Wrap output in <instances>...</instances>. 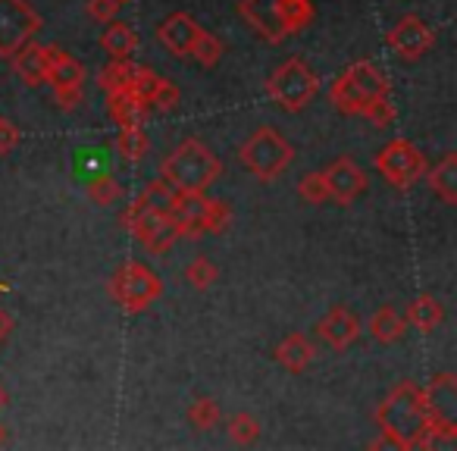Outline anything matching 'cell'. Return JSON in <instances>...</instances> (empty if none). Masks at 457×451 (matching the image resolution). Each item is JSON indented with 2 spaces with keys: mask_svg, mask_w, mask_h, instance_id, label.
Returning <instances> with one entry per match:
<instances>
[{
  "mask_svg": "<svg viewBox=\"0 0 457 451\" xmlns=\"http://www.w3.org/2000/svg\"><path fill=\"white\" fill-rule=\"evenodd\" d=\"M376 423L392 448H429L436 442H451L432 423L423 388L417 382H398L376 407Z\"/></svg>",
  "mask_w": 457,
  "mask_h": 451,
  "instance_id": "cell-1",
  "label": "cell"
},
{
  "mask_svg": "<svg viewBox=\"0 0 457 451\" xmlns=\"http://www.w3.org/2000/svg\"><path fill=\"white\" fill-rule=\"evenodd\" d=\"M329 104L345 116H363L376 126H392L395 104L388 97V79L370 60L351 63L342 76L332 82Z\"/></svg>",
  "mask_w": 457,
  "mask_h": 451,
  "instance_id": "cell-2",
  "label": "cell"
},
{
  "mask_svg": "<svg viewBox=\"0 0 457 451\" xmlns=\"http://www.w3.org/2000/svg\"><path fill=\"white\" fill-rule=\"evenodd\" d=\"M220 157L197 138H185L160 163V179L170 182L179 195H204L220 179Z\"/></svg>",
  "mask_w": 457,
  "mask_h": 451,
  "instance_id": "cell-3",
  "label": "cell"
},
{
  "mask_svg": "<svg viewBox=\"0 0 457 451\" xmlns=\"http://www.w3.org/2000/svg\"><path fill=\"white\" fill-rule=\"evenodd\" d=\"M238 160L251 176H257L261 182H273L295 163V147L279 129L261 126L238 145Z\"/></svg>",
  "mask_w": 457,
  "mask_h": 451,
  "instance_id": "cell-4",
  "label": "cell"
},
{
  "mask_svg": "<svg viewBox=\"0 0 457 451\" xmlns=\"http://www.w3.org/2000/svg\"><path fill=\"white\" fill-rule=\"evenodd\" d=\"M107 292L126 313H141L163 295V282H160V276L151 267H145L138 261H129L110 276Z\"/></svg>",
  "mask_w": 457,
  "mask_h": 451,
  "instance_id": "cell-5",
  "label": "cell"
},
{
  "mask_svg": "<svg viewBox=\"0 0 457 451\" xmlns=\"http://www.w3.org/2000/svg\"><path fill=\"white\" fill-rule=\"evenodd\" d=\"M267 91L273 104H279L286 113H301L320 95V76L301 57H292L273 72Z\"/></svg>",
  "mask_w": 457,
  "mask_h": 451,
  "instance_id": "cell-6",
  "label": "cell"
},
{
  "mask_svg": "<svg viewBox=\"0 0 457 451\" xmlns=\"http://www.w3.org/2000/svg\"><path fill=\"white\" fill-rule=\"evenodd\" d=\"M376 172H379L392 188L407 191L426 176V157L413 141L395 138L376 154Z\"/></svg>",
  "mask_w": 457,
  "mask_h": 451,
  "instance_id": "cell-7",
  "label": "cell"
},
{
  "mask_svg": "<svg viewBox=\"0 0 457 451\" xmlns=\"http://www.w3.org/2000/svg\"><path fill=\"white\" fill-rule=\"evenodd\" d=\"M122 226H126L151 255H163V251H170L172 245L179 242V226L172 222V216L147 210L145 204H138V201H132L122 210Z\"/></svg>",
  "mask_w": 457,
  "mask_h": 451,
  "instance_id": "cell-8",
  "label": "cell"
},
{
  "mask_svg": "<svg viewBox=\"0 0 457 451\" xmlns=\"http://www.w3.org/2000/svg\"><path fill=\"white\" fill-rule=\"evenodd\" d=\"M41 29V16L29 0H0V60H10Z\"/></svg>",
  "mask_w": 457,
  "mask_h": 451,
  "instance_id": "cell-9",
  "label": "cell"
},
{
  "mask_svg": "<svg viewBox=\"0 0 457 451\" xmlns=\"http://www.w3.org/2000/svg\"><path fill=\"white\" fill-rule=\"evenodd\" d=\"M54 91V101L63 110H72L76 104H82L85 95V66L76 57H70L66 51L51 45V66H47V82Z\"/></svg>",
  "mask_w": 457,
  "mask_h": 451,
  "instance_id": "cell-10",
  "label": "cell"
},
{
  "mask_svg": "<svg viewBox=\"0 0 457 451\" xmlns=\"http://www.w3.org/2000/svg\"><path fill=\"white\" fill-rule=\"evenodd\" d=\"M426 411H429L432 423L454 442L457 438V382L451 373L432 376V382L423 388Z\"/></svg>",
  "mask_w": 457,
  "mask_h": 451,
  "instance_id": "cell-11",
  "label": "cell"
},
{
  "mask_svg": "<svg viewBox=\"0 0 457 451\" xmlns=\"http://www.w3.org/2000/svg\"><path fill=\"white\" fill-rule=\"evenodd\" d=\"M238 13L270 45H279V41L292 38L288 35L286 4L282 0H238Z\"/></svg>",
  "mask_w": 457,
  "mask_h": 451,
  "instance_id": "cell-12",
  "label": "cell"
},
{
  "mask_svg": "<svg viewBox=\"0 0 457 451\" xmlns=\"http://www.w3.org/2000/svg\"><path fill=\"white\" fill-rule=\"evenodd\" d=\"M386 41L401 60H411L413 63V60H420L423 54L432 51V45H436V32H432L420 16H404V20H398L392 29H388Z\"/></svg>",
  "mask_w": 457,
  "mask_h": 451,
  "instance_id": "cell-13",
  "label": "cell"
},
{
  "mask_svg": "<svg viewBox=\"0 0 457 451\" xmlns=\"http://www.w3.org/2000/svg\"><path fill=\"white\" fill-rule=\"evenodd\" d=\"M323 179H326V188H329V197L336 204H342V207H348L351 201H357V197L370 188L367 172H363L351 157L332 160V163L323 170Z\"/></svg>",
  "mask_w": 457,
  "mask_h": 451,
  "instance_id": "cell-14",
  "label": "cell"
},
{
  "mask_svg": "<svg viewBox=\"0 0 457 451\" xmlns=\"http://www.w3.org/2000/svg\"><path fill=\"white\" fill-rule=\"evenodd\" d=\"M361 317H357L354 311H351L348 305H332L329 311L323 313V320H320L317 326H313V332H317V338L323 345H329L332 351H345L351 348V345L357 342V336H361Z\"/></svg>",
  "mask_w": 457,
  "mask_h": 451,
  "instance_id": "cell-15",
  "label": "cell"
},
{
  "mask_svg": "<svg viewBox=\"0 0 457 451\" xmlns=\"http://www.w3.org/2000/svg\"><path fill=\"white\" fill-rule=\"evenodd\" d=\"M197 32H201V26H197V22L191 20L188 13H170L157 26L160 45H163L166 51L172 54V57H188L191 41L197 38Z\"/></svg>",
  "mask_w": 457,
  "mask_h": 451,
  "instance_id": "cell-16",
  "label": "cell"
},
{
  "mask_svg": "<svg viewBox=\"0 0 457 451\" xmlns=\"http://www.w3.org/2000/svg\"><path fill=\"white\" fill-rule=\"evenodd\" d=\"M13 72L29 85V88H38L47 82V66H51V45H22L13 54Z\"/></svg>",
  "mask_w": 457,
  "mask_h": 451,
  "instance_id": "cell-17",
  "label": "cell"
},
{
  "mask_svg": "<svg viewBox=\"0 0 457 451\" xmlns=\"http://www.w3.org/2000/svg\"><path fill=\"white\" fill-rule=\"evenodd\" d=\"M276 361L288 370V373H304L313 363V345L304 332H288L279 345H276Z\"/></svg>",
  "mask_w": 457,
  "mask_h": 451,
  "instance_id": "cell-18",
  "label": "cell"
},
{
  "mask_svg": "<svg viewBox=\"0 0 457 451\" xmlns=\"http://www.w3.org/2000/svg\"><path fill=\"white\" fill-rule=\"evenodd\" d=\"M107 107L110 116L120 122V129H141L147 120V104L141 97H135L132 91H116V95H107Z\"/></svg>",
  "mask_w": 457,
  "mask_h": 451,
  "instance_id": "cell-19",
  "label": "cell"
},
{
  "mask_svg": "<svg viewBox=\"0 0 457 451\" xmlns=\"http://www.w3.org/2000/svg\"><path fill=\"white\" fill-rule=\"evenodd\" d=\"M426 182H429V191L438 197V201L454 207L457 204V154H445V157L432 166Z\"/></svg>",
  "mask_w": 457,
  "mask_h": 451,
  "instance_id": "cell-20",
  "label": "cell"
},
{
  "mask_svg": "<svg viewBox=\"0 0 457 451\" xmlns=\"http://www.w3.org/2000/svg\"><path fill=\"white\" fill-rule=\"evenodd\" d=\"M101 47L113 60H129L138 47V35L129 22H107V29L101 32Z\"/></svg>",
  "mask_w": 457,
  "mask_h": 451,
  "instance_id": "cell-21",
  "label": "cell"
},
{
  "mask_svg": "<svg viewBox=\"0 0 457 451\" xmlns=\"http://www.w3.org/2000/svg\"><path fill=\"white\" fill-rule=\"evenodd\" d=\"M407 323L413 326V330L420 332H432L442 326L445 320V305L436 298V295H420L417 301H413L411 307H407Z\"/></svg>",
  "mask_w": 457,
  "mask_h": 451,
  "instance_id": "cell-22",
  "label": "cell"
},
{
  "mask_svg": "<svg viewBox=\"0 0 457 451\" xmlns=\"http://www.w3.org/2000/svg\"><path fill=\"white\" fill-rule=\"evenodd\" d=\"M370 336L376 338V342H382V345H392V342H398L401 336H404V330H407V320L401 317L398 311H395L392 305H386V307H379V311L370 317Z\"/></svg>",
  "mask_w": 457,
  "mask_h": 451,
  "instance_id": "cell-23",
  "label": "cell"
},
{
  "mask_svg": "<svg viewBox=\"0 0 457 451\" xmlns=\"http://www.w3.org/2000/svg\"><path fill=\"white\" fill-rule=\"evenodd\" d=\"M135 201L145 204L147 210H157V213H172V207L179 201V191L170 182H163V179H154V182L145 185V191Z\"/></svg>",
  "mask_w": 457,
  "mask_h": 451,
  "instance_id": "cell-24",
  "label": "cell"
},
{
  "mask_svg": "<svg viewBox=\"0 0 457 451\" xmlns=\"http://www.w3.org/2000/svg\"><path fill=\"white\" fill-rule=\"evenodd\" d=\"M85 191H88L91 201L101 204V207H110V204H116L122 197V185L116 182L110 170H104V172H97V176L85 179Z\"/></svg>",
  "mask_w": 457,
  "mask_h": 451,
  "instance_id": "cell-25",
  "label": "cell"
},
{
  "mask_svg": "<svg viewBox=\"0 0 457 451\" xmlns=\"http://www.w3.org/2000/svg\"><path fill=\"white\" fill-rule=\"evenodd\" d=\"M132 76H135V63H129V60H113V63L101 70L97 82H101L104 95H116V91L132 88Z\"/></svg>",
  "mask_w": 457,
  "mask_h": 451,
  "instance_id": "cell-26",
  "label": "cell"
},
{
  "mask_svg": "<svg viewBox=\"0 0 457 451\" xmlns=\"http://www.w3.org/2000/svg\"><path fill=\"white\" fill-rule=\"evenodd\" d=\"M188 57H195L204 70H213V66L222 60V41L216 38V35H210V32H204V29H201V32H197V38L191 41Z\"/></svg>",
  "mask_w": 457,
  "mask_h": 451,
  "instance_id": "cell-27",
  "label": "cell"
},
{
  "mask_svg": "<svg viewBox=\"0 0 457 451\" xmlns=\"http://www.w3.org/2000/svg\"><path fill=\"white\" fill-rule=\"evenodd\" d=\"M228 438L236 445H254L261 438V420L248 411L236 413V417L228 420Z\"/></svg>",
  "mask_w": 457,
  "mask_h": 451,
  "instance_id": "cell-28",
  "label": "cell"
},
{
  "mask_svg": "<svg viewBox=\"0 0 457 451\" xmlns=\"http://www.w3.org/2000/svg\"><path fill=\"white\" fill-rule=\"evenodd\" d=\"M116 154H120L122 160H141L147 154V135L141 132V129H120V135H116Z\"/></svg>",
  "mask_w": 457,
  "mask_h": 451,
  "instance_id": "cell-29",
  "label": "cell"
},
{
  "mask_svg": "<svg viewBox=\"0 0 457 451\" xmlns=\"http://www.w3.org/2000/svg\"><path fill=\"white\" fill-rule=\"evenodd\" d=\"M220 417H222V411H220V405H216L213 398H197L195 405L188 407V423L195 426V430H201V432L213 430V426L220 423Z\"/></svg>",
  "mask_w": 457,
  "mask_h": 451,
  "instance_id": "cell-30",
  "label": "cell"
},
{
  "mask_svg": "<svg viewBox=\"0 0 457 451\" xmlns=\"http://www.w3.org/2000/svg\"><path fill=\"white\" fill-rule=\"evenodd\" d=\"M216 276H220V270H216V263L210 261V257H195V261L185 267V280H188L197 292H207L216 282Z\"/></svg>",
  "mask_w": 457,
  "mask_h": 451,
  "instance_id": "cell-31",
  "label": "cell"
},
{
  "mask_svg": "<svg viewBox=\"0 0 457 451\" xmlns=\"http://www.w3.org/2000/svg\"><path fill=\"white\" fill-rule=\"evenodd\" d=\"M228 222H232V210H228V204L216 201V197H207V204H204V230L213 232V236H220V232H226Z\"/></svg>",
  "mask_w": 457,
  "mask_h": 451,
  "instance_id": "cell-32",
  "label": "cell"
},
{
  "mask_svg": "<svg viewBox=\"0 0 457 451\" xmlns=\"http://www.w3.org/2000/svg\"><path fill=\"white\" fill-rule=\"evenodd\" d=\"M298 197L304 204H313V207L329 201V188H326L323 172H307V176L298 182Z\"/></svg>",
  "mask_w": 457,
  "mask_h": 451,
  "instance_id": "cell-33",
  "label": "cell"
},
{
  "mask_svg": "<svg viewBox=\"0 0 457 451\" xmlns=\"http://www.w3.org/2000/svg\"><path fill=\"white\" fill-rule=\"evenodd\" d=\"M160 82H163V76H157V72L147 70V66H135L132 88H129V91H132L135 97H141V101L147 104V101H151L154 91H157V85H160ZM147 110H151V107H147Z\"/></svg>",
  "mask_w": 457,
  "mask_h": 451,
  "instance_id": "cell-34",
  "label": "cell"
},
{
  "mask_svg": "<svg viewBox=\"0 0 457 451\" xmlns=\"http://www.w3.org/2000/svg\"><path fill=\"white\" fill-rule=\"evenodd\" d=\"M147 107L151 110H160V113H172V110L179 107V91H176V85L172 82H160L157 85V91L151 95V101H147Z\"/></svg>",
  "mask_w": 457,
  "mask_h": 451,
  "instance_id": "cell-35",
  "label": "cell"
},
{
  "mask_svg": "<svg viewBox=\"0 0 457 451\" xmlns=\"http://www.w3.org/2000/svg\"><path fill=\"white\" fill-rule=\"evenodd\" d=\"M122 7H126L122 0H88V16L107 26V22H113L122 13Z\"/></svg>",
  "mask_w": 457,
  "mask_h": 451,
  "instance_id": "cell-36",
  "label": "cell"
},
{
  "mask_svg": "<svg viewBox=\"0 0 457 451\" xmlns=\"http://www.w3.org/2000/svg\"><path fill=\"white\" fill-rule=\"evenodd\" d=\"M76 166H79V176L82 179H91V176H97V172L110 170L107 160L101 157V151H79Z\"/></svg>",
  "mask_w": 457,
  "mask_h": 451,
  "instance_id": "cell-37",
  "label": "cell"
},
{
  "mask_svg": "<svg viewBox=\"0 0 457 451\" xmlns=\"http://www.w3.org/2000/svg\"><path fill=\"white\" fill-rule=\"evenodd\" d=\"M16 145H20V129H16L10 120H4V116H0V157L13 151Z\"/></svg>",
  "mask_w": 457,
  "mask_h": 451,
  "instance_id": "cell-38",
  "label": "cell"
},
{
  "mask_svg": "<svg viewBox=\"0 0 457 451\" xmlns=\"http://www.w3.org/2000/svg\"><path fill=\"white\" fill-rule=\"evenodd\" d=\"M10 330H13V317L7 311H0V342L10 336Z\"/></svg>",
  "mask_w": 457,
  "mask_h": 451,
  "instance_id": "cell-39",
  "label": "cell"
},
{
  "mask_svg": "<svg viewBox=\"0 0 457 451\" xmlns=\"http://www.w3.org/2000/svg\"><path fill=\"white\" fill-rule=\"evenodd\" d=\"M7 407V392H4V386H0V411Z\"/></svg>",
  "mask_w": 457,
  "mask_h": 451,
  "instance_id": "cell-40",
  "label": "cell"
},
{
  "mask_svg": "<svg viewBox=\"0 0 457 451\" xmlns=\"http://www.w3.org/2000/svg\"><path fill=\"white\" fill-rule=\"evenodd\" d=\"M4 442H7V426L0 423V445H4Z\"/></svg>",
  "mask_w": 457,
  "mask_h": 451,
  "instance_id": "cell-41",
  "label": "cell"
},
{
  "mask_svg": "<svg viewBox=\"0 0 457 451\" xmlns=\"http://www.w3.org/2000/svg\"><path fill=\"white\" fill-rule=\"evenodd\" d=\"M122 4H132V0H122Z\"/></svg>",
  "mask_w": 457,
  "mask_h": 451,
  "instance_id": "cell-42",
  "label": "cell"
},
{
  "mask_svg": "<svg viewBox=\"0 0 457 451\" xmlns=\"http://www.w3.org/2000/svg\"><path fill=\"white\" fill-rule=\"evenodd\" d=\"M0 292H4V286H0Z\"/></svg>",
  "mask_w": 457,
  "mask_h": 451,
  "instance_id": "cell-43",
  "label": "cell"
}]
</instances>
